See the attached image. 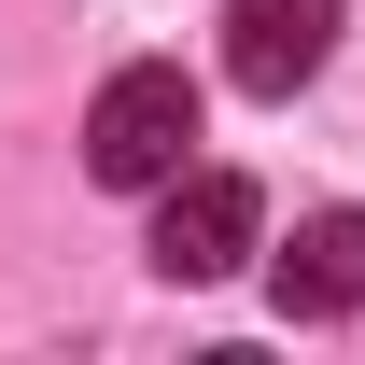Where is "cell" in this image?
I'll return each mask as SVG.
<instances>
[{
	"label": "cell",
	"mask_w": 365,
	"mask_h": 365,
	"mask_svg": "<svg viewBox=\"0 0 365 365\" xmlns=\"http://www.w3.org/2000/svg\"><path fill=\"white\" fill-rule=\"evenodd\" d=\"M253 239H267V197L239 169H169L155 182V281H225V267H253Z\"/></svg>",
	"instance_id": "2"
},
{
	"label": "cell",
	"mask_w": 365,
	"mask_h": 365,
	"mask_svg": "<svg viewBox=\"0 0 365 365\" xmlns=\"http://www.w3.org/2000/svg\"><path fill=\"white\" fill-rule=\"evenodd\" d=\"M267 281H281V309H295V323H351V309H365V211H351V197L309 211V225L281 239Z\"/></svg>",
	"instance_id": "4"
},
{
	"label": "cell",
	"mask_w": 365,
	"mask_h": 365,
	"mask_svg": "<svg viewBox=\"0 0 365 365\" xmlns=\"http://www.w3.org/2000/svg\"><path fill=\"white\" fill-rule=\"evenodd\" d=\"M85 169L113 197H155L169 169H197V85H182V56H127L85 98Z\"/></svg>",
	"instance_id": "1"
},
{
	"label": "cell",
	"mask_w": 365,
	"mask_h": 365,
	"mask_svg": "<svg viewBox=\"0 0 365 365\" xmlns=\"http://www.w3.org/2000/svg\"><path fill=\"white\" fill-rule=\"evenodd\" d=\"M337 56V0H239L225 14V85L239 98H295Z\"/></svg>",
	"instance_id": "3"
}]
</instances>
